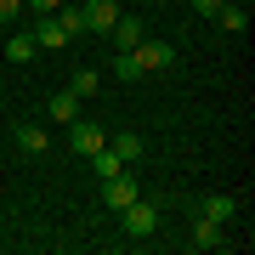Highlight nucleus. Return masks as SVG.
<instances>
[{"instance_id": "nucleus-1", "label": "nucleus", "mask_w": 255, "mask_h": 255, "mask_svg": "<svg viewBox=\"0 0 255 255\" xmlns=\"http://www.w3.org/2000/svg\"><path fill=\"white\" fill-rule=\"evenodd\" d=\"M130 57H136V68L142 74H164V68H170L176 63V46H170V40H136V46H130Z\"/></svg>"}, {"instance_id": "nucleus-2", "label": "nucleus", "mask_w": 255, "mask_h": 255, "mask_svg": "<svg viewBox=\"0 0 255 255\" xmlns=\"http://www.w3.org/2000/svg\"><path fill=\"white\" fill-rule=\"evenodd\" d=\"M119 227H125V238H147V233H159V210L147 199H130L119 210Z\"/></svg>"}, {"instance_id": "nucleus-3", "label": "nucleus", "mask_w": 255, "mask_h": 255, "mask_svg": "<svg viewBox=\"0 0 255 255\" xmlns=\"http://www.w3.org/2000/svg\"><path fill=\"white\" fill-rule=\"evenodd\" d=\"M130 199H142V182H136V176H130V164H125V170H119V176H108V182H102V204H108L114 216H119V210H125Z\"/></svg>"}, {"instance_id": "nucleus-4", "label": "nucleus", "mask_w": 255, "mask_h": 255, "mask_svg": "<svg viewBox=\"0 0 255 255\" xmlns=\"http://www.w3.org/2000/svg\"><path fill=\"white\" fill-rule=\"evenodd\" d=\"M102 142H108V130H102V125H91V119H74V125H68V147H74L80 159H91Z\"/></svg>"}, {"instance_id": "nucleus-5", "label": "nucleus", "mask_w": 255, "mask_h": 255, "mask_svg": "<svg viewBox=\"0 0 255 255\" xmlns=\"http://www.w3.org/2000/svg\"><path fill=\"white\" fill-rule=\"evenodd\" d=\"M80 17H85V34H108V28L119 23V6H114V0H85Z\"/></svg>"}, {"instance_id": "nucleus-6", "label": "nucleus", "mask_w": 255, "mask_h": 255, "mask_svg": "<svg viewBox=\"0 0 255 255\" xmlns=\"http://www.w3.org/2000/svg\"><path fill=\"white\" fill-rule=\"evenodd\" d=\"M34 46L40 51H63V46H74V40L63 34V23H57L51 11H40V17H34Z\"/></svg>"}, {"instance_id": "nucleus-7", "label": "nucleus", "mask_w": 255, "mask_h": 255, "mask_svg": "<svg viewBox=\"0 0 255 255\" xmlns=\"http://www.w3.org/2000/svg\"><path fill=\"white\" fill-rule=\"evenodd\" d=\"M193 250H227V227L210 216H193Z\"/></svg>"}, {"instance_id": "nucleus-8", "label": "nucleus", "mask_w": 255, "mask_h": 255, "mask_svg": "<svg viewBox=\"0 0 255 255\" xmlns=\"http://www.w3.org/2000/svg\"><path fill=\"white\" fill-rule=\"evenodd\" d=\"M46 119H51V125H74V119H80V97H74L68 85H63V91H51V102H46Z\"/></svg>"}, {"instance_id": "nucleus-9", "label": "nucleus", "mask_w": 255, "mask_h": 255, "mask_svg": "<svg viewBox=\"0 0 255 255\" xmlns=\"http://www.w3.org/2000/svg\"><path fill=\"white\" fill-rule=\"evenodd\" d=\"M142 34H147V28H142V17H125V11H119V23L108 28V40H114V51H130V46H136Z\"/></svg>"}, {"instance_id": "nucleus-10", "label": "nucleus", "mask_w": 255, "mask_h": 255, "mask_svg": "<svg viewBox=\"0 0 255 255\" xmlns=\"http://www.w3.org/2000/svg\"><path fill=\"white\" fill-rule=\"evenodd\" d=\"M199 216H210V221L227 227V221L238 216V199H233V193H210V199H199Z\"/></svg>"}, {"instance_id": "nucleus-11", "label": "nucleus", "mask_w": 255, "mask_h": 255, "mask_svg": "<svg viewBox=\"0 0 255 255\" xmlns=\"http://www.w3.org/2000/svg\"><path fill=\"white\" fill-rule=\"evenodd\" d=\"M34 28H11V40H6V57H11V63H34Z\"/></svg>"}, {"instance_id": "nucleus-12", "label": "nucleus", "mask_w": 255, "mask_h": 255, "mask_svg": "<svg viewBox=\"0 0 255 255\" xmlns=\"http://www.w3.org/2000/svg\"><path fill=\"white\" fill-rule=\"evenodd\" d=\"M68 91L80 97V102H91V97H102V74H97V68H74V80H68Z\"/></svg>"}, {"instance_id": "nucleus-13", "label": "nucleus", "mask_w": 255, "mask_h": 255, "mask_svg": "<svg viewBox=\"0 0 255 255\" xmlns=\"http://www.w3.org/2000/svg\"><path fill=\"white\" fill-rule=\"evenodd\" d=\"M17 147H23L28 159H40V153H46V147H51V136H46V125H17Z\"/></svg>"}, {"instance_id": "nucleus-14", "label": "nucleus", "mask_w": 255, "mask_h": 255, "mask_svg": "<svg viewBox=\"0 0 255 255\" xmlns=\"http://www.w3.org/2000/svg\"><path fill=\"white\" fill-rule=\"evenodd\" d=\"M91 170H97V182H108V176H119V170H125V159H119V153H114V147H108V142H102V147H97V153H91Z\"/></svg>"}, {"instance_id": "nucleus-15", "label": "nucleus", "mask_w": 255, "mask_h": 255, "mask_svg": "<svg viewBox=\"0 0 255 255\" xmlns=\"http://www.w3.org/2000/svg\"><path fill=\"white\" fill-rule=\"evenodd\" d=\"M108 147H114V153H119V159H125V164H136V159L147 153V147H142V136H136V130H119V136H114Z\"/></svg>"}, {"instance_id": "nucleus-16", "label": "nucleus", "mask_w": 255, "mask_h": 255, "mask_svg": "<svg viewBox=\"0 0 255 255\" xmlns=\"http://www.w3.org/2000/svg\"><path fill=\"white\" fill-rule=\"evenodd\" d=\"M114 80H119V85H136V80H142V68H136L130 51H114Z\"/></svg>"}, {"instance_id": "nucleus-17", "label": "nucleus", "mask_w": 255, "mask_h": 255, "mask_svg": "<svg viewBox=\"0 0 255 255\" xmlns=\"http://www.w3.org/2000/svg\"><path fill=\"white\" fill-rule=\"evenodd\" d=\"M216 23L227 28V34H244V28H250V11H244V6H221V11H216Z\"/></svg>"}, {"instance_id": "nucleus-18", "label": "nucleus", "mask_w": 255, "mask_h": 255, "mask_svg": "<svg viewBox=\"0 0 255 255\" xmlns=\"http://www.w3.org/2000/svg\"><path fill=\"white\" fill-rule=\"evenodd\" d=\"M51 17L63 23V34H68V40H80V34H85V17H80V6H57Z\"/></svg>"}, {"instance_id": "nucleus-19", "label": "nucleus", "mask_w": 255, "mask_h": 255, "mask_svg": "<svg viewBox=\"0 0 255 255\" xmlns=\"http://www.w3.org/2000/svg\"><path fill=\"white\" fill-rule=\"evenodd\" d=\"M23 11H28L23 0H0V23H11V28H17V17H23Z\"/></svg>"}, {"instance_id": "nucleus-20", "label": "nucleus", "mask_w": 255, "mask_h": 255, "mask_svg": "<svg viewBox=\"0 0 255 255\" xmlns=\"http://www.w3.org/2000/svg\"><path fill=\"white\" fill-rule=\"evenodd\" d=\"M221 6H227V0H193V11H199V17H216Z\"/></svg>"}, {"instance_id": "nucleus-21", "label": "nucleus", "mask_w": 255, "mask_h": 255, "mask_svg": "<svg viewBox=\"0 0 255 255\" xmlns=\"http://www.w3.org/2000/svg\"><path fill=\"white\" fill-rule=\"evenodd\" d=\"M23 6H28V11H34V17H40V11H57V6H63V0H23Z\"/></svg>"}, {"instance_id": "nucleus-22", "label": "nucleus", "mask_w": 255, "mask_h": 255, "mask_svg": "<svg viewBox=\"0 0 255 255\" xmlns=\"http://www.w3.org/2000/svg\"><path fill=\"white\" fill-rule=\"evenodd\" d=\"M0 91H6V80H0Z\"/></svg>"}]
</instances>
